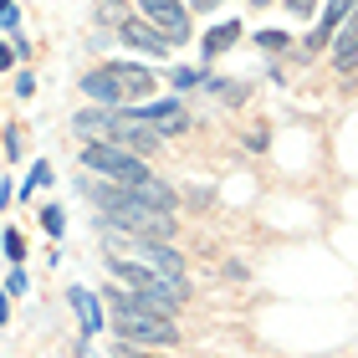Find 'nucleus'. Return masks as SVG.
<instances>
[{"label": "nucleus", "instance_id": "1", "mask_svg": "<svg viewBox=\"0 0 358 358\" xmlns=\"http://www.w3.org/2000/svg\"><path fill=\"white\" fill-rule=\"evenodd\" d=\"M77 189H83L87 200L103 210V225H113V231L149 236V241H169V236H174V215H169V210L143 205V200H134V194L118 189V185H92V179H83Z\"/></svg>", "mask_w": 358, "mask_h": 358}, {"label": "nucleus", "instance_id": "2", "mask_svg": "<svg viewBox=\"0 0 358 358\" xmlns=\"http://www.w3.org/2000/svg\"><path fill=\"white\" fill-rule=\"evenodd\" d=\"M159 83L154 67H134V62H103L97 72L83 77V97L97 108H138V97H149Z\"/></svg>", "mask_w": 358, "mask_h": 358}, {"label": "nucleus", "instance_id": "3", "mask_svg": "<svg viewBox=\"0 0 358 358\" xmlns=\"http://www.w3.org/2000/svg\"><path fill=\"white\" fill-rule=\"evenodd\" d=\"M103 251H108V262H134L154 276L185 282V262H179V251H169V241H149V236H128V231L103 225Z\"/></svg>", "mask_w": 358, "mask_h": 358}, {"label": "nucleus", "instance_id": "4", "mask_svg": "<svg viewBox=\"0 0 358 358\" xmlns=\"http://www.w3.org/2000/svg\"><path fill=\"white\" fill-rule=\"evenodd\" d=\"M108 302H113V328H118L123 343H174V322L159 317V313H143L123 297V287L113 282L108 287Z\"/></svg>", "mask_w": 358, "mask_h": 358}, {"label": "nucleus", "instance_id": "5", "mask_svg": "<svg viewBox=\"0 0 358 358\" xmlns=\"http://www.w3.org/2000/svg\"><path fill=\"white\" fill-rule=\"evenodd\" d=\"M138 10L164 41H189V10L179 0H138Z\"/></svg>", "mask_w": 358, "mask_h": 358}, {"label": "nucleus", "instance_id": "6", "mask_svg": "<svg viewBox=\"0 0 358 358\" xmlns=\"http://www.w3.org/2000/svg\"><path fill=\"white\" fill-rule=\"evenodd\" d=\"M138 113V123H149L159 138H174V134H185V108L179 103H143V108H134Z\"/></svg>", "mask_w": 358, "mask_h": 358}, {"label": "nucleus", "instance_id": "7", "mask_svg": "<svg viewBox=\"0 0 358 358\" xmlns=\"http://www.w3.org/2000/svg\"><path fill=\"white\" fill-rule=\"evenodd\" d=\"M353 62H358V0H353L348 21L338 26V36H333V67H338V72H348Z\"/></svg>", "mask_w": 358, "mask_h": 358}, {"label": "nucleus", "instance_id": "8", "mask_svg": "<svg viewBox=\"0 0 358 358\" xmlns=\"http://www.w3.org/2000/svg\"><path fill=\"white\" fill-rule=\"evenodd\" d=\"M118 36H123L128 46H138V52H149V57H164V52H169V41L159 36V31H154L149 21H123Z\"/></svg>", "mask_w": 358, "mask_h": 358}, {"label": "nucleus", "instance_id": "9", "mask_svg": "<svg viewBox=\"0 0 358 358\" xmlns=\"http://www.w3.org/2000/svg\"><path fill=\"white\" fill-rule=\"evenodd\" d=\"M67 302L77 307V322H83V338H97V328H103V307H97V297L87 287H72Z\"/></svg>", "mask_w": 358, "mask_h": 358}, {"label": "nucleus", "instance_id": "10", "mask_svg": "<svg viewBox=\"0 0 358 358\" xmlns=\"http://www.w3.org/2000/svg\"><path fill=\"white\" fill-rule=\"evenodd\" d=\"M236 36H241V21H225V26H215V31H205L200 57H205V62H215L220 52H231V46H236Z\"/></svg>", "mask_w": 358, "mask_h": 358}, {"label": "nucleus", "instance_id": "11", "mask_svg": "<svg viewBox=\"0 0 358 358\" xmlns=\"http://www.w3.org/2000/svg\"><path fill=\"white\" fill-rule=\"evenodd\" d=\"M41 231L62 236V231H67V210H62V205H41Z\"/></svg>", "mask_w": 358, "mask_h": 358}, {"label": "nucleus", "instance_id": "12", "mask_svg": "<svg viewBox=\"0 0 358 358\" xmlns=\"http://www.w3.org/2000/svg\"><path fill=\"white\" fill-rule=\"evenodd\" d=\"M215 97H225V103H246V83H220V77H210L205 83Z\"/></svg>", "mask_w": 358, "mask_h": 358}, {"label": "nucleus", "instance_id": "13", "mask_svg": "<svg viewBox=\"0 0 358 358\" xmlns=\"http://www.w3.org/2000/svg\"><path fill=\"white\" fill-rule=\"evenodd\" d=\"M41 185H52V164H46V159H36V164H31V179L21 185V194H36Z\"/></svg>", "mask_w": 358, "mask_h": 358}, {"label": "nucleus", "instance_id": "14", "mask_svg": "<svg viewBox=\"0 0 358 358\" xmlns=\"http://www.w3.org/2000/svg\"><path fill=\"white\" fill-rule=\"evenodd\" d=\"M123 21H128V15H123V6H118V0L97 6V26H118V31H123Z\"/></svg>", "mask_w": 358, "mask_h": 358}, {"label": "nucleus", "instance_id": "15", "mask_svg": "<svg viewBox=\"0 0 358 358\" xmlns=\"http://www.w3.org/2000/svg\"><path fill=\"white\" fill-rule=\"evenodd\" d=\"M256 46H262V52H287L292 36H287V31H262V36H256Z\"/></svg>", "mask_w": 358, "mask_h": 358}, {"label": "nucleus", "instance_id": "16", "mask_svg": "<svg viewBox=\"0 0 358 358\" xmlns=\"http://www.w3.org/2000/svg\"><path fill=\"white\" fill-rule=\"evenodd\" d=\"M0 246H6V256H10L15 266H21V256H26V236H21V231H6V241H0Z\"/></svg>", "mask_w": 358, "mask_h": 358}, {"label": "nucleus", "instance_id": "17", "mask_svg": "<svg viewBox=\"0 0 358 358\" xmlns=\"http://www.w3.org/2000/svg\"><path fill=\"white\" fill-rule=\"evenodd\" d=\"M169 83H174V92H179V87H194V83H205V77L194 72V67H174V72H169Z\"/></svg>", "mask_w": 358, "mask_h": 358}, {"label": "nucleus", "instance_id": "18", "mask_svg": "<svg viewBox=\"0 0 358 358\" xmlns=\"http://www.w3.org/2000/svg\"><path fill=\"white\" fill-rule=\"evenodd\" d=\"M21 292H26V271L10 266V276H6V297H21Z\"/></svg>", "mask_w": 358, "mask_h": 358}, {"label": "nucleus", "instance_id": "19", "mask_svg": "<svg viewBox=\"0 0 358 358\" xmlns=\"http://www.w3.org/2000/svg\"><path fill=\"white\" fill-rule=\"evenodd\" d=\"M6 154H10V159H21V154H26V143H21V134H15V128L6 134Z\"/></svg>", "mask_w": 358, "mask_h": 358}, {"label": "nucleus", "instance_id": "20", "mask_svg": "<svg viewBox=\"0 0 358 358\" xmlns=\"http://www.w3.org/2000/svg\"><path fill=\"white\" fill-rule=\"evenodd\" d=\"M15 92H21V97H31V92H36V77H31V72H21V77H15Z\"/></svg>", "mask_w": 358, "mask_h": 358}, {"label": "nucleus", "instance_id": "21", "mask_svg": "<svg viewBox=\"0 0 358 358\" xmlns=\"http://www.w3.org/2000/svg\"><path fill=\"white\" fill-rule=\"evenodd\" d=\"M6 67H15V46H10V41H0V72H6Z\"/></svg>", "mask_w": 358, "mask_h": 358}, {"label": "nucleus", "instance_id": "22", "mask_svg": "<svg viewBox=\"0 0 358 358\" xmlns=\"http://www.w3.org/2000/svg\"><path fill=\"white\" fill-rule=\"evenodd\" d=\"M287 6H292V15H313L317 0H287Z\"/></svg>", "mask_w": 358, "mask_h": 358}, {"label": "nucleus", "instance_id": "23", "mask_svg": "<svg viewBox=\"0 0 358 358\" xmlns=\"http://www.w3.org/2000/svg\"><path fill=\"white\" fill-rule=\"evenodd\" d=\"M118 353L123 358H164V353H138V348H128V343H118Z\"/></svg>", "mask_w": 358, "mask_h": 358}, {"label": "nucleus", "instance_id": "24", "mask_svg": "<svg viewBox=\"0 0 358 358\" xmlns=\"http://www.w3.org/2000/svg\"><path fill=\"white\" fill-rule=\"evenodd\" d=\"M0 322H10V297L0 292Z\"/></svg>", "mask_w": 358, "mask_h": 358}, {"label": "nucleus", "instance_id": "25", "mask_svg": "<svg viewBox=\"0 0 358 358\" xmlns=\"http://www.w3.org/2000/svg\"><path fill=\"white\" fill-rule=\"evenodd\" d=\"M220 6V0H194V10H215Z\"/></svg>", "mask_w": 358, "mask_h": 358}, {"label": "nucleus", "instance_id": "26", "mask_svg": "<svg viewBox=\"0 0 358 358\" xmlns=\"http://www.w3.org/2000/svg\"><path fill=\"white\" fill-rule=\"evenodd\" d=\"M251 6H256V10H266V6H271V0H251Z\"/></svg>", "mask_w": 358, "mask_h": 358}, {"label": "nucleus", "instance_id": "27", "mask_svg": "<svg viewBox=\"0 0 358 358\" xmlns=\"http://www.w3.org/2000/svg\"><path fill=\"white\" fill-rule=\"evenodd\" d=\"M0 205H6V200H0Z\"/></svg>", "mask_w": 358, "mask_h": 358}]
</instances>
